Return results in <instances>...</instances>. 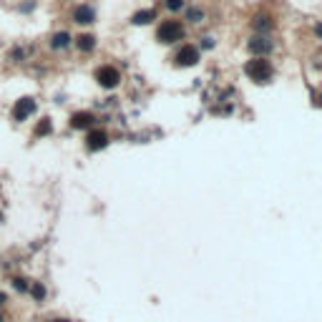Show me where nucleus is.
Here are the masks:
<instances>
[{"label":"nucleus","mask_w":322,"mask_h":322,"mask_svg":"<svg viewBox=\"0 0 322 322\" xmlns=\"http://www.w3.org/2000/svg\"><path fill=\"white\" fill-rule=\"evenodd\" d=\"M70 43H73V35H70L68 30H58V33H53V35H51V41H48V46H51L53 51H65Z\"/></svg>","instance_id":"1a4fd4ad"},{"label":"nucleus","mask_w":322,"mask_h":322,"mask_svg":"<svg viewBox=\"0 0 322 322\" xmlns=\"http://www.w3.org/2000/svg\"><path fill=\"white\" fill-rule=\"evenodd\" d=\"M174 61H176V65H182V68H192V65H196L201 61L199 48H194V46H182V48L176 51Z\"/></svg>","instance_id":"423d86ee"},{"label":"nucleus","mask_w":322,"mask_h":322,"mask_svg":"<svg viewBox=\"0 0 322 322\" xmlns=\"http://www.w3.org/2000/svg\"><path fill=\"white\" fill-rule=\"evenodd\" d=\"M93 124H96V116L91 111H76L68 119V126L76 131H88V129H93Z\"/></svg>","instance_id":"0eeeda50"},{"label":"nucleus","mask_w":322,"mask_h":322,"mask_svg":"<svg viewBox=\"0 0 322 322\" xmlns=\"http://www.w3.org/2000/svg\"><path fill=\"white\" fill-rule=\"evenodd\" d=\"M70 18H73V23H78V25H91V23H96V8L88 5V3H81V5L73 8Z\"/></svg>","instance_id":"39448f33"},{"label":"nucleus","mask_w":322,"mask_h":322,"mask_svg":"<svg viewBox=\"0 0 322 322\" xmlns=\"http://www.w3.org/2000/svg\"><path fill=\"white\" fill-rule=\"evenodd\" d=\"M10 282H13V290H18V292H23V295H25V292H28V287H30V282H28V279H23V277H13Z\"/></svg>","instance_id":"2eb2a0df"},{"label":"nucleus","mask_w":322,"mask_h":322,"mask_svg":"<svg viewBox=\"0 0 322 322\" xmlns=\"http://www.w3.org/2000/svg\"><path fill=\"white\" fill-rule=\"evenodd\" d=\"M247 48H249L255 56H267V53L272 51V43H269L267 38H259L257 35V38H252V41L247 43Z\"/></svg>","instance_id":"9b49d317"},{"label":"nucleus","mask_w":322,"mask_h":322,"mask_svg":"<svg viewBox=\"0 0 322 322\" xmlns=\"http://www.w3.org/2000/svg\"><path fill=\"white\" fill-rule=\"evenodd\" d=\"M48 322H70V320H65V317H56V320H48Z\"/></svg>","instance_id":"412c9836"},{"label":"nucleus","mask_w":322,"mask_h":322,"mask_svg":"<svg viewBox=\"0 0 322 322\" xmlns=\"http://www.w3.org/2000/svg\"><path fill=\"white\" fill-rule=\"evenodd\" d=\"M5 302H8V295H5V292H0V305H5Z\"/></svg>","instance_id":"aec40b11"},{"label":"nucleus","mask_w":322,"mask_h":322,"mask_svg":"<svg viewBox=\"0 0 322 322\" xmlns=\"http://www.w3.org/2000/svg\"><path fill=\"white\" fill-rule=\"evenodd\" d=\"M255 25H257L259 30H262V28H269V18H267V15H264V18H257V23H255Z\"/></svg>","instance_id":"a211bd4d"},{"label":"nucleus","mask_w":322,"mask_h":322,"mask_svg":"<svg viewBox=\"0 0 322 322\" xmlns=\"http://www.w3.org/2000/svg\"><path fill=\"white\" fill-rule=\"evenodd\" d=\"M33 8H35V3H33V0H30V3H23V5H20V10H23V13H28V10H33Z\"/></svg>","instance_id":"6ab92c4d"},{"label":"nucleus","mask_w":322,"mask_h":322,"mask_svg":"<svg viewBox=\"0 0 322 322\" xmlns=\"http://www.w3.org/2000/svg\"><path fill=\"white\" fill-rule=\"evenodd\" d=\"M93 78H96V83H98L101 88H106V91H111V88H116V86L121 83V73H119V68H114V65H101V68H96Z\"/></svg>","instance_id":"20e7f679"},{"label":"nucleus","mask_w":322,"mask_h":322,"mask_svg":"<svg viewBox=\"0 0 322 322\" xmlns=\"http://www.w3.org/2000/svg\"><path fill=\"white\" fill-rule=\"evenodd\" d=\"M151 20H156V10H151V8L138 10V13H133V18H131L133 25H149Z\"/></svg>","instance_id":"f8f14e48"},{"label":"nucleus","mask_w":322,"mask_h":322,"mask_svg":"<svg viewBox=\"0 0 322 322\" xmlns=\"http://www.w3.org/2000/svg\"><path fill=\"white\" fill-rule=\"evenodd\" d=\"M244 73L252 78V81H269L272 78V63L264 58V56H257V58H252V61H247V65H244Z\"/></svg>","instance_id":"7ed1b4c3"},{"label":"nucleus","mask_w":322,"mask_h":322,"mask_svg":"<svg viewBox=\"0 0 322 322\" xmlns=\"http://www.w3.org/2000/svg\"><path fill=\"white\" fill-rule=\"evenodd\" d=\"M164 5H166L169 10H182V8H184V0H164Z\"/></svg>","instance_id":"f3484780"},{"label":"nucleus","mask_w":322,"mask_h":322,"mask_svg":"<svg viewBox=\"0 0 322 322\" xmlns=\"http://www.w3.org/2000/svg\"><path fill=\"white\" fill-rule=\"evenodd\" d=\"M109 146V133L103 129H88V136H86V149L88 151H101Z\"/></svg>","instance_id":"6e6552de"},{"label":"nucleus","mask_w":322,"mask_h":322,"mask_svg":"<svg viewBox=\"0 0 322 322\" xmlns=\"http://www.w3.org/2000/svg\"><path fill=\"white\" fill-rule=\"evenodd\" d=\"M28 295H30L35 302H43L48 292H46V287H43L41 282H30V287H28Z\"/></svg>","instance_id":"4468645a"},{"label":"nucleus","mask_w":322,"mask_h":322,"mask_svg":"<svg viewBox=\"0 0 322 322\" xmlns=\"http://www.w3.org/2000/svg\"><path fill=\"white\" fill-rule=\"evenodd\" d=\"M53 133V121L46 116V119H41L38 124H35V129H33V136L35 138H43V136H51Z\"/></svg>","instance_id":"ddd939ff"},{"label":"nucleus","mask_w":322,"mask_h":322,"mask_svg":"<svg viewBox=\"0 0 322 322\" xmlns=\"http://www.w3.org/2000/svg\"><path fill=\"white\" fill-rule=\"evenodd\" d=\"M0 219H3V211H0Z\"/></svg>","instance_id":"4be33fe9"},{"label":"nucleus","mask_w":322,"mask_h":322,"mask_svg":"<svg viewBox=\"0 0 322 322\" xmlns=\"http://www.w3.org/2000/svg\"><path fill=\"white\" fill-rule=\"evenodd\" d=\"M76 41V48L81 51V53H91L93 48H96V35L93 33H81L78 38H73Z\"/></svg>","instance_id":"9d476101"},{"label":"nucleus","mask_w":322,"mask_h":322,"mask_svg":"<svg viewBox=\"0 0 322 322\" xmlns=\"http://www.w3.org/2000/svg\"><path fill=\"white\" fill-rule=\"evenodd\" d=\"M35 111H38V101H35L33 96H20V98L10 106V119H13L15 124H23V121H28Z\"/></svg>","instance_id":"f257e3e1"},{"label":"nucleus","mask_w":322,"mask_h":322,"mask_svg":"<svg viewBox=\"0 0 322 322\" xmlns=\"http://www.w3.org/2000/svg\"><path fill=\"white\" fill-rule=\"evenodd\" d=\"M187 20H192V23L204 20V10H201V8H189V10H187Z\"/></svg>","instance_id":"dca6fc26"},{"label":"nucleus","mask_w":322,"mask_h":322,"mask_svg":"<svg viewBox=\"0 0 322 322\" xmlns=\"http://www.w3.org/2000/svg\"><path fill=\"white\" fill-rule=\"evenodd\" d=\"M184 38V25L179 20H161V25L156 28V41L159 43H176Z\"/></svg>","instance_id":"f03ea898"}]
</instances>
